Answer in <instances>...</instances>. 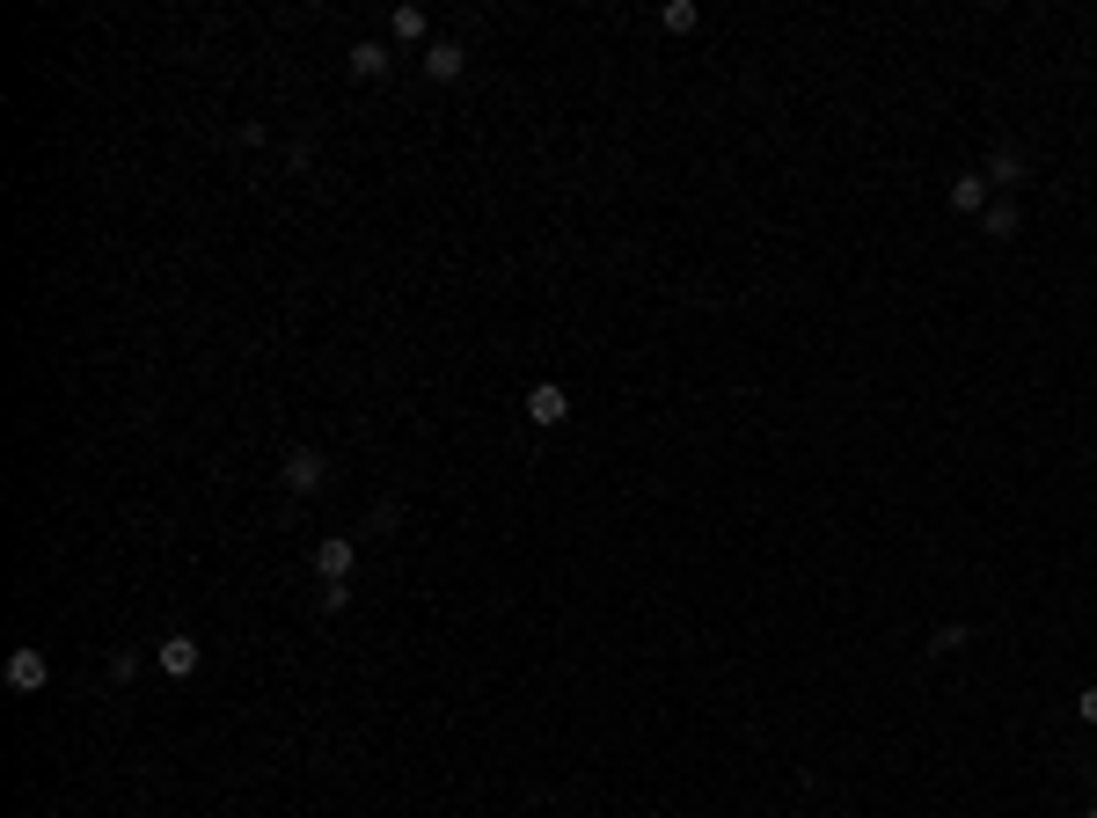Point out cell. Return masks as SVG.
Instances as JSON below:
<instances>
[{
	"label": "cell",
	"mask_w": 1097,
	"mask_h": 818,
	"mask_svg": "<svg viewBox=\"0 0 1097 818\" xmlns=\"http://www.w3.org/2000/svg\"><path fill=\"white\" fill-rule=\"evenodd\" d=\"M658 23L673 29V37H688V29L703 23V8H695V0H673V8H666V15H658Z\"/></svg>",
	"instance_id": "12"
},
{
	"label": "cell",
	"mask_w": 1097,
	"mask_h": 818,
	"mask_svg": "<svg viewBox=\"0 0 1097 818\" xmlns=\"http://www.w3.org/2000/svg\"><path fill=\"white\" fill-rule=\"evenodd\" d=\"M980 227H988V241H1017V227H1024V213L1010 205V197H995L988 213H980Z\"/></svg>",
	"instance_id": "10"
},
{
	"label": "cell",
	"mask_w": 1097,
	"mask_h": 818,
	"mask_svg": "<svg viewBox=\"0 0 1097 818\" xmlns=\"http://www.w3.org/2000/svg\"><path fill=\"white\" fill-rule=\"evenodd\" d=\"M344 67L359 73V81H381V73L395 67V51L381 45V37H366V45H351V51H344Z\"/></svg>",
	"instance_id": "5"
},
{
	"label": "cell",
	"mask_w": 1097,
	"mask_h": 818,
	"mask_svg": "<svg viewBox=\"0 0 1097 818\" xmlns=\"http://www.w3.org/2000/svg\"><path fill=\"white\" fill-rule=\"evenodd\" d=\"M988 191H995V183H988V176H951V213H988V205H995V197H988Z\"/></svg>",
	"instance_id": "6"
},
{
	"label": "cell",
	"mask_w": 1097,
	"mask_h": 818,
	"mask_svg": "<svg viewBox=\"0 0 1097 818\" xmlns=\"http://www.w3.org/2000/svg\"><path fill=\"white\" fill-rule=\"evenodd\" d=\"M1024 176H1032V161H1024V146H995V154H988V183H1002V191H1017Z\"/></svg>",
	"instance_id": "7"
},
{
	"label": "cell",
	"mask_w": 1097,
	"mask_h": 818,
	"mask_svg": "<svg viewBox=\"0 0 1097 818\" xmlns=\"http://www.w3.org/2000/svg\"><path fill=\"white\" fill-rule=\"evenodd\" d=\"M1090 774H1097V768H1090Z\"/></svg>",
	"instance_id": "17"
},
{
	"label": "cell",
	"mask_w": 1097,
	"mask_h": 818,
	"mask_svg": "<svg viewBox=\"0 0 1097 818\" xmlns=\"http://www.w3.org/2000/svg\"><path fill=\"white\" fill-rule=\"evenodd\" d=\"M1083 818H1097V804H1090V811H1083Z\"/></svg>",
	"instance_id": "16"
},
{
	"label": "cell",
	"mask_w": 1097,
	"mask_h": 818,
	"mask_svg": "<svg viewBox=\"0 0 1097 818\" xmlns=\"http://www.w3.org/2000/svg\"><path fill=\"white\" fill-rule=\"evenodd\" d=\"M468 51L462 45H425V81H462Z\"/></svg>",
	"instance_id": "9"
},
{
	"label": "cell",
	"mask_w": 1097,
	"mask_h": 818,
	"mask_svg": "<svg viewBox=\"0 0 1097 818\" xmlns=\"http://www.w3.org/2000/svg\"><path fill=\"white\" fill-rule=\"evenodd\" d=\"M1075 717H1083V723H1097V687H1083V695H1075Z\"/></svg>",
	"instance_id": "15"
},
{
	"label": "cell",
	"mask_w": 1097,
	"mask_h": 818,
	"mask_svg": "<svg viewBox=\"0 0 1097 818\" xmlns=\"http://www.w3.org/2000/svg\"><path fill=\"white\" fill-rule=\"evenodd\" d=\"M351 606V585H322V614H344Z\"/></svg>",
	"instance_id": "14"
},
{
	"label": "cell",
	"mask_w": 1097,
	"mask_h": 818,
	"mask_svg": "<svg viewBox=\"0 0 1097 818\" xmlns=\"http://www.w3.org/2000/svg\"><path fill=\"white\" fill-rule=\"evenodd\" d=\"M351 563H359V549H351L344 533L315 541V578H322V585H344V578H351Z\"/></svg>",
	"instance_id": "4"
},
{
	"label": "cell",
	"mask_w": 1097,
	"mask_h": 818,
	"mask_svg": "<svg viewBox=\"0 0 1097 818\" xmlns=\"http://www.w3.org/2000/svg\"><path fill=\"white\" fill-rule=\"evenodd\" d=\"M162 673H169V679H191L198 673V636H162Z\"/></svg>",
	"instance_id": "8"
},
{
	"label": "cell",
	"mask_w": 1097,
	"mask_h": 818,
	"mask_svg": "<svg viewBox=\"0 0 1097 818\" xmlns=\"http://www.w3.org/2000/svg\"><path fill=\"white\" fill-rule=\"evenodd\" d=\"M45 679H51V658H45V650H37V643L8 650V687H15V695H37Z\"/></svg>",
	"instance_id": "2"
},
{
	"label": "cell",
	"mask_w": 1097,
	"mask_h": 818,
	"mask_svg": "<svg viewBox=\"0 0 1097 818\" xmlns=\"http://www.w3.org/2000/svg\"><path fill=\"white\" fill-rule=\"evenodd\" d=\"M958 643H966V622H944V628H937V636H929V658H944V650H958Z\"/></svg>",
	"instance_id": "13"
},
{
	"label": "cell",
	"mask_w": 1097,
	"mask_h": 818,
	"mask_svg": "<svg viewBox=\"0 0 1097 818\" xmlns=\"http://www.w3.org/2000/svg\"><path fill=\"white\" fill-rule=\"evenodd\" d=\"M278 482H286L293 497H315L322 482H330V454H322V446H293V454L278 460Z\"/></svg>",
	"instance_id": "1"
},
{
	"label": "cell",
	"mask_w": 1097,
	"mask_h": 818,
	"mask_svg": "<svg viewBox=\"0 0 1097 818\" xmlns=\"http://www.w3.org/2000/svg\"><path fill=\"white\" fill-rule=\"evenodd\" d=\"M563 417H571V395H563L557 381H535V387H527V424H541V432H557Z\"/></svg>",
	"instance_id": "3"
},
{
	"label": "cell",
	"mask_w": 1097,
	"mask_h": 818,
	"mask_svg": "<svg viewBox=\"0 0 1097 818\" xmlns=\"http://www.w3.org/2000/svg\"><path fill=\"white\" fill-rule=\"evenodd\" d=\"M389 29H395V45H425V29H432V23H425V8H395Z\"/></svg>",
	"instance_id": "11"
}]
</instances>
